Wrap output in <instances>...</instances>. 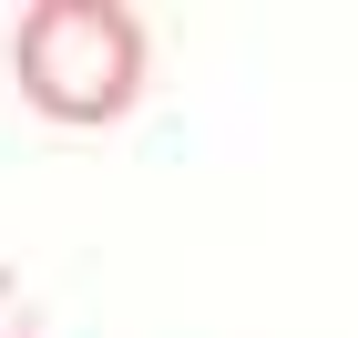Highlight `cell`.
I'll return each mask as SVG.
<instances>
[{"label":"cell","mask_w":358,"mask_h":338,"mask_svg":"<svg viewBox=\"0 0 358 338\" xmlns=\"http://www.w3.org/2000/svg\"><path fill=\"white\" fill-rule=\"evenodd\" d=\"M143 83V31L113 0H41L21 21V92L52 123H113Z\"/></svg>","instance_id":"obj_1"}]
</instances>
